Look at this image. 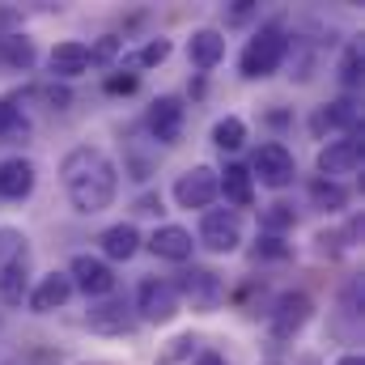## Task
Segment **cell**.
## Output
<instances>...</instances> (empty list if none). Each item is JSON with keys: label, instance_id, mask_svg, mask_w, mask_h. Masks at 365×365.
Returning <instances> with one entry per match:
<instances>
[{"label": "cell", "instance_id": "cell-12", "mask_svg": "<svg viewBox=\"0 0 365 365\" xmlns=\"http://www.w3.org/2000/svg\"><path fill=\"white\" fill-rule=\"evenodd\" d=\"M86 323H90L93 336H132L136 331V310L128 306V302H115V297H102L98 306H90V314H86Z\"/></svg>", "mask_w": 365, "mask_h": 365}, {"label": "cell", "instance_id": "cell-13", "mask_svg": "<svg viewBox=\"0 0 365 365\" xmlns=\"http://www.w3.org/2000/svg\"><path fill=\"white\" fill-rule=\"evenodd\" d=\"M217 200V170L212 166H191L175 179V204L179 208H208Z\"/></svg>", "mask_w": 365, "mask_h": 365}, {"label": "cell", "instance_id": "cell-1", "mask_svg": "<svg viewBox=\"0 0 365 365\" xmlns=\"http://www.w3.org/2000/svg\"><path fill=\"white\" fill-rule=\"evenodd\" d=\"M60 182H64V191H68V200H73V208L81 217H93V212L110 208L115 195H119V170H115V162L102 149H93V145H81V149L64 153Z\"/></svg>", "mask_w": 365, "mask_h": 365}, {"label": "cell", "instance_id": "cell-9", "mask_svg": "<svg viewBox=\"0 0 365 365\" xmlns=\"http://www.w3.org/2000/svg\"><path fill=\"white\" fill-rule=\"evenodd\" d=\"M297 175V162H293V153L280 145V140H264L259 149H255V162H251V179H259L264 187H289Z\"/></svg>", "mask_w": 365, "mask_h": 365}, {"label": "cell", "instance_id": "cell-23", "mask_svg": "<svg viewBox=\"0 0 365 365\" xmlns=\"http://www.w3.org/2000/svg\"><path fill=\"white\" fill-rule=\"evenodd\" d=\"M306 195H310V204L323 208V212H344V208H349V187H344V182H331V179H319V175L306 182Z\"/></svg>", "mask_w": 365, "mask_h": 365}, {"label": "cell", "instance_id": "cell-4", "mask_svg": "<svg viewBox=\"0 0 365 365\" xmlns=\"http://www.w3.org/2000/svg\"><path fill=\"white\" fill-rule=\"evenodd\" d=\"M310 314H314V302H310L302 289L280 293L276 306H272V314H268V336H272V344H289V340H297L302 327L310 323Z\"/></svg>", "mask_w": 365, "mask_h": 365}, {"label": "cell", "instance_id": "cell-32", "mask_svg": "<svg viewBox=\"0 0 365 365\" xmlns=\"http://www.w3.org/2000/svg\"><path fill=\"white\" fill-rule=\"evenodd\" d=\"M136 90V73H115L106 77V93H132Z\"/></svg>", "mask_w": 365, "mask_h": 365}, {"label": "cell", "instance_id": "cell-2", "mask_svg": "<svg viewBox=\"0 0 365 365\" xmlns=\"http://www.w3.org/2000/svg\"><path fill=\"white\" fill-rule=\"evenodd\" d=\"M284 56H289V30H284V21H264L247 38L242 56H238V68H242L247 81H264V77H272L276 68L284 64Z\"/></svg>", "mask_w": 365, "mask_h": 365}, {"label": "cell", "instance_id": "cell-7", "mask_svg": "<svg viewBox=\"0 0 365 365\" xmlns=\"http://www.w3.org/2000/svg\"><path fill=\"white\" fill-rule=\"evenodd\" d=\"M179 314V289H175V280H162V276H149V280H140V289H136V319H145V323H170Z\"/></svg>", "mask_w": 365, "mask_h": 365}, {"label": "cell", "instance_id": "cell-25", "mask_svg": "<svg viewBox=\"0 0 365 365\" xmlns=\"http://www.w3.org/2000/svg\"><path fill=\"white\" fill-rule=\"evenodd\" d=\"M212 145H217L221 153L242 149V145H247V119H238V115H221V119L212 123Z\"/></svg>", "mask_w": 365, "mask_h": 365}, {"label": "cell", "instance_id": "cell-20", "mask_svg": "<svg viewBox=\"0 0 365 365\" xmlns=\"http://www.w3.org/2000/svg\"><path fill=\"white\" fill-rule=\"evenodd\" d=\"M217 195H225L234 204V212L251 208L255 204V179H251V170L238 166V162H230L225 170H217Z\"/></svg>", "mask_w": 365, "mask_h": 365}, {"label": "cell", "instance_id": "cell-10", "mask_svg": "<svg viewBox=\"0 0 365 365\" xmlns=\"http://www.w3.org/2000/svg\"><path fill=\"white\" fill-rule=\"evenodd\" d=\"M361 170V136H340L327 149H319V179H349Z\"/></svg>", "mask_w": 365, "mask_h": 365}, {"label": "cell", "instance_id": "cell-27", "mask_svg": "<svg viewBox=\"0 0 365 365\" xmlns=\"http://www.w3.org/2000/svg\"><path fill=\"white\" fill-rule=\"evenodd\" d=\"M293 221H297V212H293L289 204H268V208L259 212V234H280V230H293Z\"/></svg>", "mask_w": 365, "mask_h": 365}, {"label": "cell", "instance_id": "cell-22", "mask_svg": "<svg viewBox=\"0 0 365 365\" xmlns=\"http://www.w3.org/2000/svg\"><path fill=\"white\" fill-rule=\"evenodd\" d=\"M34 60H38V47H34L30 34H21V30L0 34V68H9V73H30Z\"/></svg>", "mask_w": 365, "mask_h": 365}, {"label": "cell", "instance_id": "cell-33", "mask_svg": "<svg viewBox=\"0 0 365 365\" xmlns=\"http://www.w3.org/2000/svg\"><path fill=\"white\" fill-rule=\"evenodd\" d=\"M136 212H162V195H145V200L136 204Z\"/></svg>", "mask_w": 365, "mask_h": 365}, {"label": "cell", "instance_id": "cell-6", "mask_svg": "<svg viewBox=\"0 0 365 365\" xmlns=\"http://www.w3.org/2000/svg\"><path fill=\"white\" fill-rule=\"evenodd\" d=\"M200 247L204 251H212V255H230V251H238V242H242V217L234 212V208H208L204 217H200Z\"/></svg>", "mask_w": 365, "mask_h": 365}, {"label": "cell", "instance_id": "cell-30", "mask_svg": "<svg viewBox=\"0 0 365 365\" xmlns=\"http://www.w3.org/2000/svg\"><path fill=\"white\" fill-rule=\"evenodd\" d=\"M289 242L280 238V234H259V247H255V255H264V259H289Z\"/></svg>", "mask_w": 365, "mask_h": 365}, {"label": "cell", "instance_id": "cell-21", "mask_svg": "<svg viewBox=\"0 0 365 365\" xmlns=\"http://www.w3.org/2000/svg\"><path fill=\"white\" fill-rule=\"evenodd\" d=\"M98 242H102V255H106V259H123V264H128V259L140 251V242H145V238H140V230H136L132 221H115V225H106V230H102V238H98Z\"/></svg>", "mask_w": 365, "mask_h": 365}, {"label": "cell", "instance_id": "cell-28", "mask_svg": "<svg viewBox=\"0 0 365 365\" xmlns=\"http://www.w3.org/2000/svg\"><path fill=\"white\" fill-rule=\"evenodd\" d=\"M195 344H200V340H195L191 331H187V336H175V340H170V344H166V349L158 353V365H179V361H191V357H195Z\"/></svg>", "mask_w": 365, "mask_h": 365}, {"label": "cell", "instance_id": "cell-19", "mask_svg": "<svg viewBox=\"0 0 365 365\" xmlns=\"http://www.w3.org/2000/svg\"><path fill=\"white\" fill-rule=\"evenodd\" d=\"M34 182H38V170H34V162L30 158H9V162H0V200H26L30 191H34Z\"/></svg>", "mask_w": 365, "mask_h": 365}, {"label": "cell", "instance_id": "cell-5", "mask_svg": "<svg viewBox=\"0 0 365 365\" xmlns=\"http://www.w3.org/2000/svg\"><path fill=\"white\" fill-rule=\"evenodd\" d=\"M175 289H179V302H191L195 314H212L225 302V280L212 272V268H187L175 280Z\"/></svg>", "mask_w": 365, "mask_h": 365}, {"label": "cell", "instance_id": "cell-8", "mask_svg": "<svg viewBox=\"0 0 365 365\" xmlns=\"http://www.w3.org/2000/svg\"><path fill=\"white\" fill-rule=\"evenodd\" d=\"M182 123H187V106H182V98H175V93L153 98L149 110H145V128H149L153 145H175L182 136Z\"/></svg>", "mask_w": 365, "mask_h": 365}, {"label": "cell", "instance_id": "cell-34", "mask_svg": "<svg viewBox=\"0 0 365 365\" xmlns=\"http://www.w3.org/2000/svg\"><path fill=\"white\" fill-rule=\"evenodd\" d=\"M191 365H225V357L208 349V353H200V357H195V361H191Z\"/></svg>", "mask_w": 365, "mask_h": 365}, {"label": "cell", "instance_id": "cell-14", "mask_svg": "<svg viewBox=\"0 0 365 365\" xmlns=\"http://www.w3.org/2000/svg\"><path fill=\"white\" fill-rule=\"evenodd\" d=\"M310 132H314V136H323V132L357 136V132H361V110H357V102H353V98H336V102L319 106L314 119H310Z\"/></svg>", "mask_w": 365, "mask_h": 365}, {"label": "cell", "instance_id": "cell-18", "mask_svg": "<svg viewBox=\"0 0 365 365\" xmlns=\"http://www.w3.org/2000/svg\"><path fill=\"white\" fill-rule=\"evenodd\" d=\"M149 251H153L158 259L187 264V259H191V251H195V242H191V230H182V225H158V230L149 234Z\"/></svg>", "mask_w": 365, "mask_h": 365}, {"label": "cell", "instance_id": "cell-3", "mask_svg": "<svg viewBox=\"0 0 365 365\" xmlns=\"http://www.w3.org/2000/svg\"><path fill=\"white\" fill-rule=\"evenodd\" d=\"M30 293V238L13 225H0V302L17 306Z\"/></svg>", "mask_w": 365, "mask_h": 365}, {"label": "cell", "instance_id": "cell-35", "mask_svg": "<svg viewBox=\"0 0 365 365\" xmlns=\"http://www.w3.org/2000/svg\"><path fill=\"white\" fill-rule=\"evenodd\" d=\"M336 365H365V357H361V353H344Z\"/></svg>", "mask_w": 365, "mask_h": 365}, {"label": "cell", "instance_id": "cell-29", "mask_svg": "<svg viewBox=\"0 0 365 365\" xmlns=\"http://www.w3.org/2000/svg\"><path fill=\"white\" fill-rule=\"evenodd\" d=\"M340 86H344V90H357V86H361V43H349V47H344V60H340Z\"/></svg>", "mask_w": 365, "mask_h": 365}, {"label": "cell", "instance_id": "cell-24", "mask_svg": "<svg viewBox=\"0 0 365 365\" xmlns=\"http://www.w3.org/2000/svg\"><path fill=\"white\" fill-rule=\"evenodd\" d=\"M30 136V115L17 106V98H0V140H26Z\"/></svg>", "mask_w": 365, "mask_h": 365}, {"label": "cell", "instance_id": "cell-17", "mask_svg": "<svg viewBox=\"0 0 365 365\" xmlns=\"http://www.w3.org/2000/svg\"><path fill=\"white\" fill-rule=\"evenodd\" d=\"M187 60H191L200 73H212V68L225 60V34L212 30V26L191 30V38H187Z\"/></svg>", "mask_w": 365, "mask_h": 365}, {"label": "cell", "instance_id": "cell-16", "mask_svg": "<svg viewBox=\"0 0 365 365\" xmlns=\"http://www.w3.org/2000/svg\"><path fill=\"white\" fill-rule=\"evenodd\" d=\"M47 68H51V77H60V81H77L81 73H90V43H81V38L56 43L51 56H47Z\"/></svg>", "mask_w": 365, "mask_h": 365}, {"label": "cell", "instance_id": "cell-31", "mask_svg": "<svg viewBox=\"0 0 365 365\" xmlns=\"http://www.w3.org/2000/svg\"><path fill=\"white\" fill-rule=\"evenodd\" d=\"M123 51V38H115V34H106L98 47H90V64H110L115 56Z\"/></svg>", "mask_w": 365, "mask_h": 365}, {"label": "cell", "instance_id": "cell-15", "mask_svg": "<svg viewBox=\"0 0 365 365\" xmlns=\"http://www.w3.org/2000/svg\"><path fill=\"white\" fill-rule=\"evenodd\" d=\"M73 293H77V289H73L68 272H47V276H38V284L26 293V302H30V310H34V314H51V310L68 306V297H73Z\"/></svg>", "mask_w": 365, "mask_h": 365}, {"label": "cell", "instance_id": "cell-11", "mask_svg": "<svg viewBox=\"0 0 365 365\" xmlns=\"http://www.w3.org/2000/svg\"><path fill=\"white\" fill-rule=\"evenodd\" d=\"M68 280H73V289H81L86 297H110V289H115V268H110L106 259H98V255H73Z\"/></svg>", "mask_w": 365, "mask_h": 365}, {"label": "cell", "instance_id": "cell-26", "mask_svg": "<svg viewBox=\"0 0 365 365\" xmlns=\"http://www.w3.org/2000/svg\"><path fill=\"white\" fill-rule=\"evenodd\" d=\"M170 51H175V47H170V38H149V43H145L128 64H132V68H158V64H166V60H170Z\"/></svg>", "mask_w": 365, "mask_h": 365}]
</instances>
